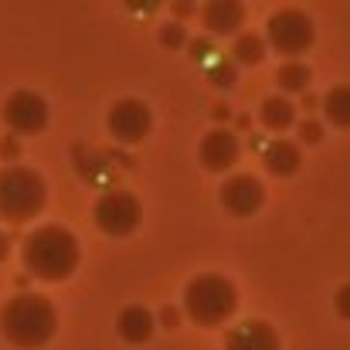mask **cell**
<instances>
[{
    "label": "cell",
    "mask_w": 350,
    "mask_h": 350,
    "mask_svg": "<svg viewBox=\"0 0 350 350\" xmlns=\"http://www.w3.org/2000/svg\"><path fill=\"white\" fill-rule=\"evenodd\" d=\"M201 21H204V27H208L211 34L232 38V34L241 31V24H245V7L234 3V0H211V3L201 10Z\"/></svg>",
    "instance_id": "obj_13"
},
{
    "label": "cell",
    "mask_w": 350,
    "mask_h": 350,
    "mask_svg": "<svg viewBox=\"0 0 350 350\" xmlns=\"http://www.w3.org/2000/svg\"><path fill=\"white\" fill-rule=\"evenodd\" d=\"M48 201V184L38 170L10 163L0 170V218L7 225H24L41 215Z\"/></svg>",
    "instance_id": "obj_4"
},
{
    "label": "cell",
    "mask_w": 350,
    "mask_h": 350,
    "mask_svg": "<svg viewBox=\"0 0 350 350\" xmlns=\"http://www.w3.org/2000/svg\"><path fill=\"white\" fill-rule=\"evenodd\" d=\"M160 44H163V48H170V51L184 48V44H187V31H184V24H180V21L163 24V27H160Z\"/></svg>",
    "instance_id": "obj_19"
},
{
    "label": "cell",
    "mask_w": 350,
    "mask_h": 350,
    "mask_svg": "<svg viewBox=\"0 0 350 350\" xmlns=\"http://www.w3.org/2000/svg\"><path fill=\"white\" fill-rule=\"evenodd\" d=\"M241 157V143L232 129H211L204 139H201V167L211 170V174H225L232 170Z\"/></svg>",
    "instance_id": "obj_10"
},
{
    "label": "cell",
    "mask_w": 350,
    "mask_h": 350,
    "mask_svg": "<svg viewBox=\"0 0 350 350\" xmlns=\"http://www.w3.org/2000/svg\"><path fill=\"white\" fill-rule=\"evenodd\" d=\"M265 58V38L262 34H252V31H245V34H238L232 44V62L238 65H258Z\"/></svg>",
    "instance_id": "obj_18"
},
{
    "label": "cell",
    "mask_w": 350,
    "mask_h": 350,
    "mask_svg": "<svg viewBox=\"0 0 350 350\" xmlns=\"http://www.w3.org/2000/svg\"><path fill=\"white\" fill-rule=\"evenodd\" d=\"M262 163H265V170L275 174V177H293V174L303 167L299 143H293V139H272V143L262 150Z\"/></svg>",
    "instance_id": "obj_14"
},
{
    "label": "cell",
    "mask_w": 350,
    "mask_h": 350,
    "mask_svg": "<svg viewBox=\"0 0 350 350\" xmlns=\"http://www.w3.org/2000/svg\"><path fill=\"white\" fill-rule=\"evenodd\" d=\"M323 133H327V129H323V122H320L317 116L303 119V122H299V129H296L299 143H310V146H313V143H320V139H323Z\"/></svg>",
    "instance_id": "obj_20"
},
{
    "label": "cell",
    "mask_w": 350,
    "mask_h": 350,
    "mask_svg": "<svg viewBox=\"0 0 350 350\" xmlns=\"http://www.w3.org/2000/svg\"><path fill=\"white\" fill-rule=\"evenodd\" d=\"M106 126H109L113 139L133 146V143H139V139L150 136L153 113H150V106L139 103V99H119L116 106L109 109V116H106Z\"/></svg>",
    "instance_id": "obj_8"
},
{
    "label": "cell",
    "mask_w": 350,
    "mask_h": 350,
    "mask_svg": "<svg viewBox=\"0 0 350 350\" xmlns=\"http://www.w3.org/2000/svg\"><path fill=\"white\" fill-rule=\"evenodd\" d=\"M3 122L10 136H38L48 126V103L31 89H17L3 103Z\"/></svg>",
    "instance_id": "obj_7"
},
{
    "label": "cell",
    "mask_w": 350,
    "mask_h": 350,
    "mask_svg": "<svg viewBox=\"0 0 350 350\" xmlns=\"http://www.w3.org/2000/svg\"><path fill=\"white\" fill-rule=\"evenodd\" d=\"M7 255H10V238H7V234L0 232V262H3Z\"/></svg>",
    "instance_id": "obj_27"
},
{
    "label": "cell",
    "mask_w": 350,
    "mask_h": 350,
    "mask_svg": "<svg viewBox=\"0 0 350 350\" xmlns=\"http://www.w3.org/2000/svg\"><path fill=\"white\" fill-rule=\"evenodd\" d=\"M82 262L79 238L62 225H41L24 238V269L41 282H65Z\"/></svg>",
    "instance_id": "obj_1"
},
{
    "label": "cell",
    "mask_w": 350,
    "mask_h": 350,
    "mask_svg": "<svg viewBox=\"0 0 350 350\" xmlns=\"http://www.w3.org/2000/svg\"><path fill=\"white\" fill-rule=\"evenodd\" d=\"M191 55H194V58H204V55H208V38L191 41Z\"/></svg>",
    "instance_id": "obj_25"
},
{
    "label": "cell",
    "mask_w": 350,
    "mask_h": 350,
    "mask_svg": "<svg viewBox=\"0 0 350 350\" xmlns=\"http://www.w3.org/2000/svg\"><path fill=\"white\" fill-rule=\"evenodd\" d=\"M174 14L177 17H187V14H194V7L191 3H174Z\"/></svg>",
    "instance_id": "obj_28"
},
{
    "label": "cell",
    "mask_w": 350,
    "mask_h": 350,
    "mask_svg": "<svg viewBox=\"0 0 350 350\" xmlns=\"http://www.w3.org/2000/svg\"><path fill=\"white\" fill-rule=\"evenodd\" d=\"M258 119H262L265 129L282 133V129H289L296 122V103L286 99V96H265L258 103Z\"/></svg>",
    "instance_id": "obj_15"
},
{
    "label": "cell",
    "mask_w": 350,
    "mask_h": 350,
    "mask_svg": "<svg viewBox=\"0 0 350 350\" xmlns=\"http://www.w3.org/2000/svg\"><path fill=\"white\" fill-rule=\"evenodd\" d=\"M0 330H3V337L14 347L38 350L55 337V330H58V310H55V303L48 296L17 293L0 310Z\"/></svg>",
    "instance_id": "obj_2"
},
{
    "label": "cell",
    "mask_w": 350,
    "mask_h": 350,
    "mask_svg": "<svg viewBox=\"0 0 350 350\" xmlns=\"http://www.w3.org/2000/svg\"><path fill=\"white\" fill-rule=\"evenodd\" d=\"M160 323H163L167 330H174V327L180 323V310H177V306H163V310H160Z\"/></svg>",
    "instance_id": "obj_23"
},
{
    "label": "cell",
    "mask_w": 350,
    "mask_h": 350,
    "mask_svg": "<svg viewBox=\"0 0 350 350\" xmlns=\"http://www.w3.org/2000/svg\"><path fill=\"white\" fill-rule=\"evenodd\" d=\"M234 310H238V289L221 272L194 275L184 289V313H187L191 323H198L204 330L221 327L225 320H232Z\"/></svg>",
    "instance_id": "obj_3"
},
{
    "label": "cell",
    "mask_w": 350,
    "mask_h": 350,
    "mask_svg": "<svg viewBox=\"0 0 350 350\" xmlns=\"http://www.w3.org/2000/svg\"><path fill=\"white\" fill-rule=\"evenodd\" d=\"M225 350H279V334L265 320H241L228 330Z\"/></svg>",
    "instance_id": "obj_11"
},
{
    "label": "cell",
    "mask_w": 350,
    "mask_h": 350,
    "mask_svg": "<svg viewBox=\"0 0 350 350\" xmlns=\"http://www.w3.org/2000/svg\"><path fill=\"white\" fill-rule=\"evenodd\" d=\"M208 79H211V85H218V89H232L234 82V65L228 62H221V65H211V72H208Z\"/></svg>",
    "instance_id": "obj_21"
},
{
    "label": "cell",
    "mask_w": 350,
    "mask_h": 350,
    "mask_svg": "<svg viewBox=\"0 0 350 350\" xmlns=\"http://www.w3.org/2000/svg\"><path fill=\"white\" fill-rule=\"evenodd\" d=\"M323 116L330 126H337V129H350V85L347 82H340V85H334L327 96H323Z\"/></svg>",
    "instance_id": "obj_16"
},
{
    "label": "cell",
    "mask_w": 350,
    "mask_h": 350,
    "mask_svg": "<svg viewBox=\"0 0 350 350\" xmlns=\"http://www.w3.org/2000/svg\"><path fill=\"white\" fill-rule=\"evenodd\" d=\"M218 201L221 208L234 215V218H252L262 204H265V187L255 174H232L221 191H218Z\"/></svg>",
    "instance_id": "obj_9"
},
{
    "label": "cell",
    "mask_w": 350,
    "mask_h": 350,
    "mask_svg": "<svg viewBox=\"0 0 350 350\" xmlns=\"http://www.w3.org/2000/svg\"><path fill=\"white\" fill-rule=\"evenodd\" d=\"M334 310H337L344 320H350V282H344V286L337 289V296H334Z\"/></svg>",
    "instance_id": "obj_22"
},
{
    "label": "cell",
    "mask_w": 350,
    "mask_h": 350,
    "mask_svg": "<svg viewBox=\"0 0 350 350\" xmlns=\"http://www.w3.org/2000/svg\"><path fill=\"white\" fill-rule=\"evenodd\" d=\"M153 330H157V317H153L146 306L129 303V306L119 310V317H116L119 340H126V344H146V340L153 337Z\"/></svg>",
    "instance_id": "obj_12"
},
{
    "label": "cell",
    "mask_w": 350,
    "mask_h": 350,
    "mask_svg": "<svg viewBox=\"0 0 350 350\" xmlns=\"http://www.w3.org/2000/svg\"><path fill=\"white\" fill-rule=\"evenodd\" d=\"M92 221H96L99 232L122 238V234H133L139 228L143 208H139L136 194H129V191H106L92 208Z\"/></svg>",
    "instance_id": "obj_6"
},
{
    "label": "cell",
    "mask_w": 350,
    "mask_h": 350,
    "mask_svg": "<svg viewBox=\"0 0 350 350\" xmlns=\"http://www.w3.org/2000/svg\"><path fill=\"white\" fill-rule=\"evenodd\" d=\"M0 157H3V160H14V157H17V139H14V136L0 139Z\"/></svg>",
    "instance_id": "obj_24"
},
{
    "label": "cell",
    "mask_w": 350,
    "mask_h": 350,
    "mask_svg": "<svg viewBox=\"0 0 350 350\" xmlns=\"http://www.w3.org/2000/svg\"><path fill=\"white\" fill-rule=\"evenodd\" d=\"M269 44L279 51V55H286V62H296L299 55H306L310 48H313V38H317V31H313V21H310V14H303L299 7H282V10H275L272 17H269Z\"/></svg>",
    "instance_id": "obj_5"
},
{
    "label": "cell",
    "mask_w": 350,
    "mask_h": 350,
    "mask_svg": "<svg viewBox=\"0 0 350 350\" xmlns=\"http://www.w3.org/2000/svg\"><path fill=\"white\" fill-rule=\"evenodd\" d=\"M310 68L303 65V62H286L279 72H275V82H279V89H282V96L289 99V96H299V92H306L310 89Z\"/></svg>",
    "instance_id": "obj_17"
},
{
    "label": "cell",
    "mask_w": 350,
    "mask_h": 350,
    "mask_svg": "<svg viewBox=\"0 0 350 350\" xmlns=\"http://www.w3.org/2000/svg\"><path fill=\"white\" fill-rule=\"evenodd\" d=\"M299 106L313 113V109H320V99H317V96H303V103H299Z\"/></svg>",
    "instance_id": "obj_26"
}]
</instances>
